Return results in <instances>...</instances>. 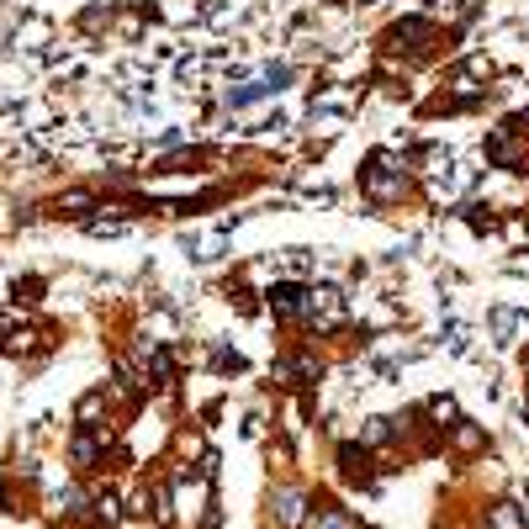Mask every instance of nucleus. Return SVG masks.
Wrapping results in <instances>:
<instances>
[{
  "label": "nucleus",
  "mask_w": 529,
  "mask_h": 529,
  "mask_svg": "<svg viewBox=\"0 0 529 529\" xmlns=\"http://www.w3.org/2000/svg\"><path fill=\"white\" fill-rule=\"evenodd\" d=\"M59 514H69V519H74V514H85V493H80V487H74V482H69V487H59Z\"/></svg>",
  "instance_id": "11"
},
{
  "label": "nucleus",
  "mask_w": 529,
  "mask_h": 529,
  "mask_svg": "<svg viewBox=\"0 0 529 529\" xmlns=\"http://www.w3.org/2000/svg\"><path fill=\"white\" fill-rule=\"evenodd\" d=\"M101 413H106V392H85L80 407H74V424H80V429H101V424H95Z\"/></svg>",
  "instance_id": "9"
},
{
  "label": "nucleus",
  "mask_w": 529,
  "mask_h": 529,
  "mask_svg": "<svg viewBox=\"0 0 529 529\" xmlns=\"http://www.w3.org/2000/svg\"><path fill=\"white\" fill-rule=\"evenodd\" d=\"M308 328H339L344 323V302L334 286H308L302 291V312H297Z\"/></svg>",
  "instance_id": "1"
},
{
  "label": "nucleus",
  "mask_w": 529,
  "mask_h": 529,
  "mask_svg": "<svg viewBox=\"0 0 529 529\" xmlns=\"http://www.w3.org/2000/svg\"><path fill=\"white\" fill-rule=\"evenodd\" d=\"M366 196H371L376 207H387V201H397L403 196V170H387V154H376L371 164H366Z\"/></svg>",
  "instance_id": "3"
},
{
  "label": "nucleus",
  "mask_w": 529,
  "mask_h": 529,
  "mask_svg": "<svg viewBox=\"0 0 529 529\" xmlns=\"http://www.w3.org/2000/svg\"><path fill=\"white\" fill-rule=\"evenodd\" d=\"M302 291H308V286H297V280H276V286L265 291V297H270V312H276V318H297V312H302Z\"/></svg>",
  "instance_id": "7"
},
{
  "label": "nucleus",
  "mask_w": 529,
  "mask_h": 529,
  "mask_svg": "<svg viewBox=\"0 0 529 529\" xmlns=\"http://www.w3.org/2000/svg\"><path fill=\"white\" fill-rule=\"evenodd\" d=\"M429 418H435L439 429H456V403L450 397H429Z\"/></svg>",
  "instance_id": "12"
},
{
  "label": "nucleus",
  "mask_w": 529,
  "mask_h": 529,
  "mask_svg": "<svg viewBox=\"0 0 529 529\" xmlns=\"http://www.w3.org/2000/svg\"><path fill=\"white\" fill-rule=\"evenodd\" d=\"M91 508H95V524H117V519H122V498H117V493H101V498H91Z\"/></svg>",
  "instance_id": "10"
},
{
  "label": "nucleus",
  "mask_w": 529,
  "mask_h": 529,
  "mask_svg": "<svg viewBox=\"0 0 529 529\" xmlns=\"http://www.w3.org/2000/svg\"><path fill=\"white\" fill-rule=\"evenodd\" d=\"M392 435H397V429H392V418H371V424H366V445H387Z\"/></svg>",
  "instance_id": "15"
},
{
  "label": "nucleus",
  "mask_w": 529,
  "mask_h": 529,
  "mask_svg": "<svg viewBox=\"0 0 529 529\" xmlns=\"http://www.w3.org/2000/svg\"><path fill=\"white\" fill-rule=\"evenodd\" d=\"M456 445H461V450H482V429L466 424V418H456Z\"/></svg>",
  "instance_id": "13"
},
{
  "label": "nucleus",
  "mask_w": 529,
  "mask_h": 529,
  "mask_svg": "<svg viewBox=\"0 0 529 529\" xmlns=\"http://www.w3.org/2000/svg\"><path fill=\"white\" fill-rule=\"evenodd\" d=\"M85 207H95L91 191H64L59 196V212H85Z\"/></svg>",
  "instance_id": "14"
},
{
  "label": "nucleus",
  "mask_w": 529,
  "mask_h": 529,
  "mask_svg": "<svg viewBox=\"0 0 529 529\" xmlns=\"http://www.w3.org/2000/svg\"><path fill=\"white\" fill-rule=\"evenodd\" d=\"M270 524L276 529H302L308 524V493L302 487H270Z\"/></svg>",
  "instance_id": "2"
},
{
  "label": "nucleus",
  "mask_w": 529,
  "mask_h": 529,
  "mask_svg": "<svg viewBox=\"0 0 529 529\" xmlns=\"http://www.w3.org/2000/svg\"><path fill=\"white\" fill-rule=\"evenodd\" d=\"M482 524L487 529H529V508H519L514 498H503V503H493V508L482 514Z\"/></svg>",
  "instance_id": "6"
},
{
  "label": "nucleus",
  "mask_w": 529,
  "mask_h": 529,
  "mask_svg": "<svg viewBox=\"0 0 529 529\" xmlns=\"http://www.w3.org/2000/svg\"><path fill=\"white\" fill-rule=\"evenodd\" d=\"M514 132H519V122H503L498 132L487 138V164H503V170H524V154H519Z\"/></svg>",
  "instance_id": "4"
},
{
  "label": "nucleus",
  "mask_w": 529,
  "mask_h": 529,
  "mask_svg": "<svg viewBox=\"0 0 529 529\" xmlns=\"http://www.w3.org/2000/svg\"><path fill=\"white\" fill-rule=\"evenodd\" d=\"M318 371H323V366H318L312 355H302V349H297V355H280V360H276V381H280V387H297V381H318Z\"/></svg>",
  "instance_id": "5"
},
{
  "label": "nucleus",
  "mask_w": 529,
  "mask_h": 529,
  "mask_svg": "<svg viewBox=\"0 0 529 529\" xmlns=\"http://www.w3.org/2000/svg\"><path fill=\"white\" fill-rule=\"evenodd\" d=\"M418 37H435V27H429V22H397V27L387 32V43H392V48H424Z\"/></svg>",
  "instance_id": "8"
},
{
  "label": "nucleus",
  "mask_w": 529,
  "mask_h": 529,
  "mask_svg": "<svg viewBox=\"0 0 529 529\" xmlns=\"http://www.w3.org/2000/svg\"><path fill=\"white\" fill-rule=\"evenodd\" d=\"M318 529H360L349 514H339V508H328V514H318Z\"/></svg>",
  "instance_id": "16"
}]
</instances>
